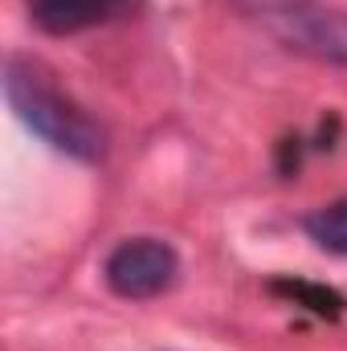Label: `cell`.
Wrapping results in <instances>:
<instances>
[{"mask_svg": "<svg viewBox=\"0 0 347 351\" xmlns=\"http://www.w3.org/2000/svg\"><path fill=\"white\" fill-rule=\"evenodd\" d=\"M4 98L16 110V119L37 139H45L53 152H62L78 164H98L106 156V131L70 94H62L58 82L33 58L12 53L4 62Z\"/></svg>", "mask_w": 347, "mask_h": 351, "instance_id": "6da1fadb", "label": "cell"}, {"mask_svg": "<svg viewBox=\"0 0 347 351\" xmlns=\"http://www.w3.org/2000/svg\"><path fill=\"white\" fill-rule=\"evenodd\" d=\"M237 8L311 62L347 66V8L335 0H237Z\"/></svg>", "mask_w": 347, "mask_h": 351, "instance_id": "7a4b0ae2", "label": "cell"}, {"mask_svg": "<svg viewBox=\"0 0 347 351\" xmlns=\"http://www.w3.org/2000/svg\"><path fill=\"white\" fill-rule=\"evenodd\" d=\"M176 274H180V258L160 237H127L110 250V258L102 265L110 294H119L127 302L160 298L164 290H172Z\"/></svg>", "mask_w": 347, "mask_h": 351, "instance_id": "3957f363", "label": "cell"}, {"mask_svg": "<svg viewBox=\"0 0 347 351\" xmlns=\"http://www.w3.org/2000/svg\"><path fill=\"white\" fill-rule=\"evenodd\" d=\"M143 0H29V21L49 37H74L139 12Z\"/></svg>", "mask_w": 347, "mask_h": 351, "instance_id": "277c9868", "label": "cell"}, {"mask_svg": "<svg viewBox=\"0 0 347 351\" xmlns=\"http://www.w3.org/2000/svg\"><path fill=\"white\" fill-rule=\"evenodd\" d=\"M302 229H307V237H311L319 250H327V254H335V258H347V196L323 204V208H315V213L302 221Z\"/></svg>", "mask_w": 347, "mask_h": 351, "instance_id": "5b68a950", "label": "cell"}, {"mask_svg": "<svg viewBox=\"0 0 347 351\" xmlns=\"http://www.w3.org/2000/svg\"><path fill=\"white\" fill-rule=\"evenodd\" d=\"M278 290H286L294 298H307V306L319 311V315H335L339 311V298L331 290H319V286H307V282H278Z\"/></svg>", "mask_w": 347, "mask_h": 351, "instance_id": "8992f818", "label": "cell"}]
</instances>
